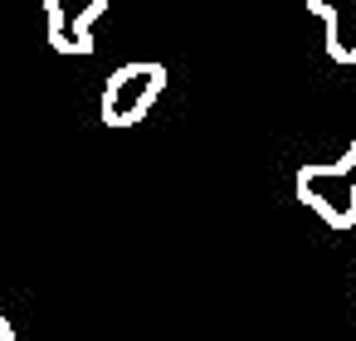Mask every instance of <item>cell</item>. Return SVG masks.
Returning a JSON list of instances; mask_svg holds the SVG:
<instances>
[{"label": "cell", "mask_w": 356, "mask_h": 341, "mask_svg": "<svg viewBox=\"0 0 356 341\" xmlns=\"http://www.w3.org/2000/svg\"><path fill=\"white\" fill-rule=\"evenodd\" d=\"M161 93H166V69H161L156 59L118 64V69L108 74V83H103V108H98V117H103V127L127 132V127H137V122L156 108Z\"/></svg>", "instance_id": "obj_2"}, {"label": "cell", "mask_w": 356, "mask_h": 341, "mask_svg": "<svg viewBox=\"0 0 356 341\" xmlns=\"http://www.w3.org/2000/svg\"><path fill=\"white\" fill-rule=\"evenodd\" d=\"M307 10L327 30V54L337 64H356V0H307Z\"/></svg>", "instance_id": "obj_4"}, {"label": "cell", "mask_w": 356, "mask_h": 341, "mask_svg": "<svg viewBox=\"0 0 356 341\" xmlns=\"http://www.w3.org/2000/svg\"><path fill=\"white\" fill-rule=\"evenodd\" d=\"M298 200L332 229H356V142L327 161V166H302L293 181Z\"/></svg>", "instance_id": "obj_1"}, {"label": "cell", "mask_w": 356, "mask_h": 341, "mask_svg": "<svg viewBox=\"0 0 356 341\" xmlns=\"http://www.w3.org/2000/svg\"><path fill=\"white\" fill-rule=\"evenodd\" d=\"M0 341H15V326H10V317L0 312Z\"/></svg>", "instance_id": "obj_5"}, {"label": "cell", "mask_w": 356, "mask_h": 341, "mask_svg": "<svg viewBox=\"0 0 356 341\" xmlns=\"http://www.w3.org/2000/svg\"><path fill=\"white\" fill-rule=\"evenodd\" d=\"M49 49L59 54H93V25L103 20L108 0H40Z\"/></svg>", "instance_id": "obj_3"}]
</instances>
